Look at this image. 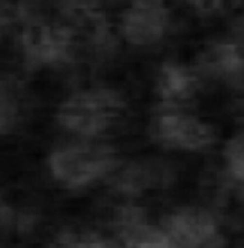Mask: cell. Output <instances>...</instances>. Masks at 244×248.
I'll return each mask as SVG.
<instances>
[{"label":"cell","mask_w":244,"mask_h":248,"mask_svg":"<svg viewBox=\"0 0 244 248\" xmlns=\"http://www.w3.org/2000/svg\"><path fill=\"white\" fill-rule=\"evenodd\" d=\"M166 180V169L157 161H140L129 166L117 178L119 188L126 193H137L154 187Z\"/></svg>","instance_id":"10"},{"label":"cell","mask_w":244,"mask_h":248,"mask_svg":"<svg viewBox=\"0 0 244 248\" xmlns=\"http://www.w3.org/2000/svg\"><path fill=\"white\" fill-rule=\"evenodd\" d=\"M201 67L230 83H244V53L234 43L213 45L203 53Z\"/></svg>","instance_id":"7"},{"label":"cell","mask_w":244,"mask_h":248,"mask_svg":"<svg viewBox=\"0 0 244 248\" xmlns=\"http://www.w3.org/2000/svg\"><path fill=\"white\" fill-rule=\"evenodd\" d=\"M124 106V100L116 90L95 87L65 100L57 110V122L72 133L95 137L120 117Z\"/></svg>","instance_id":"1"},{"label":"cell","mask_w":244,"mask_h":248,"mask_svg":"<svg viewBox=\"0 0 244 248\" xmlns=\"http://www.w3.org/2000/svg\"><path fill=\"white\" fill-rule=\"evenodd\" d=\"M224 157L231 177L244 183V133L228 140L224 149Z\"/></svg>","instance_id":"11"},{"label":"cell","mask_w":244,"mask_h":248,"mask_svg":"<svg viewBox=\"0 0 244 248\" xmlns=\"http://www.w3.org/2000/svg\"><path fill=\"white\" fill-rule=\"evenodd\" d=\"M19 122V108L15 100L0 92V136L10 133Z\"/></svg>","instance_id":"12"},{"label":"cell","mask_w":244,"mask_h":248,"mask_svg":"<svg viewBox=\"0 0 244 248\" xmlns=\"http://www.w3.org/2000/svg\"><path fill=\"white\" fill-rule=\"evenodd\" d=\"M103 0H65L69 12H84L95 10Z\"/></svg>","instance_id":"14"},{"label":"cell","mask_w":244,"mask_h":248,"mask_svg":"<svg viewBox=\"0 0 244 248\" xmlns=\"http://www.w3.org/2000/svg\"><path fill=\"white\" fill-rule=\"evenodd\" d=\"M156 139L171 149L200 151L216 141V131L209 123L181 111H164L154 122Z\"/></svg>","instance_id":"5"},{"label":"cell","mask_w":244,"mask_h":248,"mask_svg":"<svg viewBox=\"0 0 244 248\" xmlns=\"http://www.w3.org/2000/svg\"><path fill=\"white\" fill-rule=\"evenodd\" d=\"M53 177L67 188H81L113 171L117 154L110 146L79 143L54 150L49 158Z\"/></svg>","instance_id":"2"},{"label":"cell","mask_w":244,"mask_h":248,"mask_svg":"<svg viewBox=\"0 0 244 248\" xmlns=\"http://www.w3.org/2000/svg\"><path fill=\"white\" fill-rule=\"evenodd\" d=\"M169 25V12L163 0H131L122 16L124 39L134 46L159 42Z\"/></svg>","instance_id":"6"},{"label":"cell","mask_w":244,"mask_h":248,"mask_svg":"<svg viewBox=\"0 0 244 248\" xmlns=\"http://www.w3.org/2000/svg\"><path fill=\"white\" fill-rule=\"evenodd\" d=\"M123 238L127 248H181L166 231L143 221L139 210L123 214Z\"/></svg>","instance_id":"8"},{"label":"cell","mask_w":244,"mask_h":248,"mask_svg":"<svg viewBox=\"0 0 244 248\" xmlns=\"http://www.w3.org/2000/svg\"><path fill=\"white\" fill-rule=\"evenodd\" d=\"M73 30L67 26L32 22L22 33V51L30 70L65 64L72 60Z\"/></svg>","instance_id":"3"},{"label":"cell","mask_w":244,"mask_h":248,"mask_svg":"<svg viewBox=\"0 0 244 248\" xmlns=\"http://www.w3.org/2000/svg\"><path fill=\"white\" fill-rule=\"evenodd\" d=\"M163 227L181 248H224L216 220L203 208H179L164 217Z\"/></svg>","instance_id":"4"},{"label":"cell","mask_w":244,"mask_h":248,"mask_svg":"<svg viewBox=\"0 0 244 248\" xmlns=\"http://www.w3.org/2000/svg\"><path fill=\"white\" fill-rule=\"evenodd\" d=\"M56 248H114L109 241L101 240L95 235H83L73 237L67 240H62Z\"/></svg>","instance_id":"13"},{"label":"cell","mask_w":244,"mask_h":248,"mask_svg":"<svg viewBox=\"0 0 244 248\" xmlns=\"http://www.w3.org/2000/svg\"><path fill=\"white\" fill-rule=\"evenodd\" d=\"M198 87L197 77L183 66L164 63L157 78V92L166 104L190 99Z\"/></svg>","instance_id":"9"},{"label":"cell","mask_w":244,"mask_h":248,"mask_svg":"<svg viewBox=\"0 0 244 248\" xmlns=\"http://www.w3.org/2000/svg\"><path fill=\"white\" fill-rule=\"evenodd\" d=\"M187 1L192 3L193 6H195L200 10L210 12V10H213V9H216L219 6L220 0H187Z\"/></svg>","instance_id":"15"}]
</instances>
